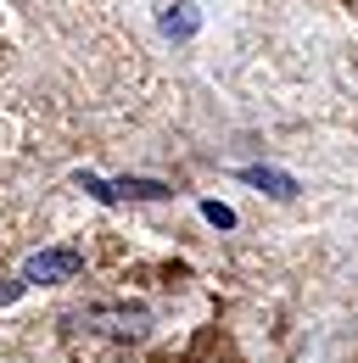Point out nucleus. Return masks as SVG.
I'll return each mask as SVG.
<instances>
[{
  "instance_id": "nucleus-5",
  "label": "nucleus",
  "mask_w": 358,
  "mask_h": 363,
  "mask_svg": "<svg viewBox=\"0 0 358 363\" xmlns=\"http://www.w3.org/2000/svg\"><path fill=\"white\" fill-rule=\"evenodd\" d=\"M241 179L258 184V190H268L274 201H291V196H297V179H291V174H280V168H241Z\"/></svg>"
},
{
  "instance_id": "nucleus-4",
  "label": "nucleus",
  "mask_w": 358,
  "mask_h": 363,
  "mask_svg": "<svg viewBox=\"0 0 358 363\" xmlns=\"http://www.w3.org/2000/svg\"><path fill=\"white\" fill-rule=\"evenodd\" d=\"M202 28V11L190 6V0H174V6H163V34L168 40H190Z\"/></svg>"
},
{
  "instance_id": "nucleus-3",
  "label": "nucleus",
  "mask_w": 358,
  "mask_h": 363,
  "mask_svg": "<svg viewBox=\"0 0 358 363\" xmlns=\"http://www.w3.org/2000/svg\"><path fill=\"white\" fill-rule=\"evenodd\" d=\"M79 184H85L95 201H124V196H134V201H157V196H168V184L163 179H95V174H79Z\"/></svg>"
},
{
  "instance_id": "nucleus-2",
  "label": "nucleus",
  "mask_w": 358,
  "mask_h": 363,
  "mask_svg": "<svg viewBox=\"0 0 358 363\" xmlns=\"http://www.w3.org/2000/svg\"><path fill=\"white\" fill-rule=\"evenodd\" d=\"M79 269H85V257L73 246H45V252H34L23 263V285H62V279H73Z\"/></svg>"
},
{
  "instance_id": "nucleus-6",
  "label": "nucleus",
  "mask_w": 358,
  "mask_h": 363,
  "mask_svg": "<svg viewBox=\"0 0 358 363\" xmlns=\"http://www.w3.org/2000/svg\"><path fill=\"white\" fill-rule=\"evenodd\" d=\"M202 218H207V224H219V229H235V213H229L224 201H202Z\"/></svg>"
},
{
  "instance_id": "nucleus-1",
  "label": "nucleus",
  "mask_w": 358,
  "mask_h": 363,
  "mask_svg": "<svg viewBox=\"0 0 358 363\" xmlns=\"http://www.w3.org/2000/svg\"><path fill=\"white\" fill-rule=\"evenodd\" d=\"M73 324H85L90 335H107V341H146V335H151V313H146V308H124V302H112V308L95 302V308H85Z\"/></svg>"
}]
</instances>
